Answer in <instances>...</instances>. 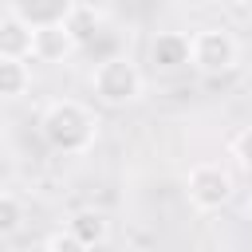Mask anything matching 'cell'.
<instances>
[{"label": "cell", "mask_w": 252, "mask_h": 252, "mask_svg": "<svg viewBox=\"0 0 252 252\" xmlns=\"http://www.w3.org/2000/svg\"><path fill=\"white\" fill-rule=\"evenodd\" d=\"M150 67L158 75H173L189 67V35L185 32H158L150 39Z\"/></svg>", "instance_id": "8992f818"}, {"label": "cell", "mask_w": 252, "mask_h": 252, "mask_svg": "<svg viewBox=\"0 0 252 252\" xmlns=\"http://www.w3.org/2000/svg\"><path fill=\"white\" fill-rule=\"evenodd\" d=\"M91 91H94V98H98L102 106L126 110V106L142 102V94H146V75L138 71L134 59H126V55H106V59L94 63V71H91Z\"/></svg>", "instance_id": "7a4b0ae2"}, {"label": "cell", "mask_w": 252, "mask_h": 252, "mask_svg": "<svg viewBox=\"0 0 252 252\" xmlns=\"http://www.w3.org/2000/svg\"><path fill=\"white\" fill-rule=\"evenodd\" d=\"M232 158H236V165H240V169H248V173H252V126H244V130L232 138Z\"/></svg>", "instance_id": "4fadbf2b"}, {"label": "cell", "mask_w": 252, "mask_h": 252, "mask_svg": "<svg viewBox=\"0 0 252 252\" xmlns=\"http://www.w3.org/2000/svg\"><path fill=\"white\" fill-rule=\"evenodd\" d=\"M43 244H47V252H91L79 236H71V232H67V224H63V228H55V232H47V236H43Z\"/></svg>", "instance_id": "7c38bea8"}, {"label": "cell", "mask_w": 252, "mask_h": 252, "mask_svg": "<svg viewBox=\"0 0 252 252\" xmlns=\"http://www.w3.org/2000/svg\"><path fill=\"white\" fill-rule=\"evenodd\" d=\"M67 232L79 236L87 248H98V244L110 240V217H106L102 209H79V213H71Z\"/></svg>", "instance_id": "ba28073f"}, {"label": "cell", "mask_w": 252, "mask_h": 252, "mask_svg": "<svg viewBox=\"0 0 252 252\" xmlns=\"http://www.w3.org/2000/svg\"><path fill=\"white\" fill-rule=\"evenodd\" d=\"M240 63V43L228 28L205 24L189 35V67L201 75H228Z\"/></svg>", "instance_id": "3957f363"}, {"label": "cell", "mask_w": 252, "mask_h": 252, "mask_svg": "<svg viewBox=\"0 0 252 252\" xmlns=\"http://www.w3.org/2000/svg\"><path fill=\"white\" fill-rule=\"evenodd\" d=\"M79 32L67 24H47V28H32V59L39 63H67L79 51Z\"/></svg>", "instance_id": "5b68a950"}, {"label": "cell", "mask_w": 252, "mask_h": 252, "mask_svg": "<svg viewBox=\"0 0 252 252\" xmlns=\"http://www.w3.org/2000/svg\"><path fill=\"white\" fill-rule=\"evenodd\" d=\"M185 197L197 213H220L236 197V181L220 161H201L185 177Z\"/></svg>", "instance_id": "277c9868"}, {"label": "cell", "mask_w": 252, "mask_h": 252, "mask_svg": "<svg viewBox=\"0 0 252 252\" xmlns=\"http://www.w3.org/2000/svg\"><path fill=\"white\" fill-rule=\"evenodd\" d=\"M8 12L28 28H47V24H67L75 16V0H8Z\"/></svg>", "instance_id": "52a82bcc"}, {"label": "cell", "mask_w": 252, "mask_h": 252, "mask_svg": "<svg viewBox=\"0 0 252 252\" xmlns=\"http://www.w3.org/2000/svg\"><path fill=\"white\" fill-rule=\"evenodd\" d=\"M244 220L252 224V197H248V205H244Z\"/></svg>", "instance_id": "2e32d148"}, {"label": "cell", "mask_w": 252, "mask_h": 252, "mask_svg": "<svg viewBox=\"0 0 252 252\" xmlns=\"http://www.w3.org/2000/svg\"><path fill=\"white\" fill-rule=\"evenodd\" d=\"M20 228H24V201L16 193H4L0 189V240L16 236Z\"/></svg>", "instance_id": "8fae6325"}, {"label": "cell", "mask_w": 252, "mask_h": 252, "mask_svg": "<svg viewBox=\"0 0 252 252\" xmlns=\"http://www.w3.org/2000/svg\"><path fill=\"white\" fill-rule=\"evenodd\" d=\"M98 134H102L98 114H94L87 102H79V98H55V102H47L43 114H39V138H43L47 150H55V154L79 158V154L94 150Z\"/></svg>", "instance_id": "6da1fadb"}, {"label": "cell", "mask_w": 252, "mask_h": 252, "mask_svg": "<svg viewBox=\"0 0 252 252\" xmlns=\"http://www.w3.org/2000/svg\"><path fill=\"white\" fill-rule=\"evenodd\" d=\"M24 252H47V244L39 240V244H32V248H24Z\"/></svg>", "instance_id": "9a60e30c"}, {"label": "cell", "mask_w": 252, "mask_h": 252, "mask_svg": "<svg viewBox=\"0 0 252 252\" xmlns=\"http://www.w3.org/2000/svg\"><path fill=\"white\" fill-rule=\"evenodd\" d=\"M232 4H236L240 12H252V0H232Z\"/></svg>", "instance_id": "5bb4252c"}, {"label": "cell", "mask_w": 252, "mask_h": 252, "mask_svg": "<svg viewBox=\"0 0 252 252\" xmlns=\"http://www.w3.org/2000/svg\"><path fill=\"white\" fill-rule=\"evenodd\" d=\"M0 59H32V28L12 12L0 16Z\"/></svg>", "instance_id": "9c48e42d"}, {"label": "cell", "mask_w": 252, "mask_h": 252, "mask_svg": "<svg viewBox=\"0 0 252 252\" xmlns=\"http://www.w3.org/2000/svg\"><path fill=\"white\" fill-rule=\"evenodd\" d=\"M205 4H213V8H220V4H232V0H205Z\"/></svg>", "instance_id": "e0dca14e"}, {"label": "cell", "mask_w": 252, "mask_h": 252, "mask_svg": "<svg viewBox=\"0 0 252 252\" xmlns=\"http://www.w3.org/2000/svg\"><path fill=\"white\" fill-rule=\"evenodd\" d=\"M79 4H87V0H75V8H79Z\"/></svg>", "instance_id": "ac0fdd59"}, {"label": "cell", "mask_w": 252, "mask_h": 252, "mask_svg": "<svg viewBox=\"0 0 252 252\" xmlns=\"http://www.w3.org/2000/svg\"><path fill=\"white\" fill-rule=\"evenodd\" d=\"M32 91L28 59H0V102H16Z\"/></svg>", "instance_id": "30bf717a"}]
</instances>
